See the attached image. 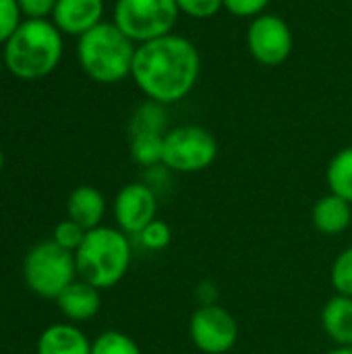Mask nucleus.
I'll list each match as a JSON object with an SVG mask.
<instances>
[{
	"label": "nucleus",
	"instance_id": "11",
	"mask_svg": "<svg viewBox=\"0 0 352 354\" xmlns=\"http://www.w3.org/2000/svg\"><path fill=\"white\" fill-rule=\"evenodd\" d=\"M104 0H56L52 23L66 35H83L102 23Z\"/></svg>",
	"mask_w": 352,
	"mask_h": 354
},
{
	"label": "nucleus",
	"instance_id": "24",
	"mask_svg": "<svg viewBox=\"0 0 352 354\" xmlns=\"http://www.w3.org/2000/svg\"><path fill=\"white\" fill-rule=\"evenodd\" d=\"M178 12L191 19H212L224 8V0H174Z\"/></svg>",
	"mask_w": 352,
	"mask_h": 354
},
{
	"label": "nucleus",
	"instance_id": "7",
	"mask_svg": "<svg viewBox=\"0 0 352 354\" xmlns=\"http://www.w3.org/2000/svg\"><path fill=\"white\" fill-rule=\"evenodd\" d=\"M218 139L199 124H183L168 129L164 137L162 164L174 172H201L218 158Z\"/></svg>",
	"mask_w": 352,
	"mask_h": 354
},
{
	"label": "nucleus",
	"instance_id": "2",
	"mask_svg": "<svg viewBox=\"0 0 352 354\" xmlns=\"http://www.w3.org/2000/svg\"><path fill=\"white\" fill-rule=\"evenodd\" d=\"M62 58V33L46 19L23 21L4 44V64L25 81L50 75Z\"/></svg>",
	"mask_w": 352,
	"mask_h": 354
},
{
	"label": "nucleus",
	"instance_id": "32",
	"mask_svg": "<svg viewBox=\"0 0 352 354\" xmlns=\"http://www.w3.org/2000/svg\"><path fill=\"white\" fill-rule=\"evenodd\" d=\"M349 348H351V351H352V344H351V346H349Z\"/></svg>",
	"mask_w": 352,
	"mask_h": 354
},
{
	"label": "nucleus",
	"instance_id": "30",
	"mask_svg": "<svg viewBox=\"0 0 352 354\" xmlns=\"http://www.w3.org/2000/svg\"><path fill=\"white\" fill-rule=\"evenodd\" d=\"M2 166H4V153H2V149H0V172H2Z\"/></svg>",
	"mask_w": 352,
	"mask_h": 354
},
{
	"label": "nucleus",
	"instance_id": "12",
	"mask_svg": "<svg viewBox=\"0 0 352 354\" xmlns=\"http://www.w3.org/2000/svg\"><path fill=\"white\" fill-rule=\"evenodd\" d=\"M56 305L68 322H89L100 313L102 307L100 288L79 278L68 288H64V292L56 299Z\"/></svg>",
	"mask_w": 352,
	"mask_h": 354
},
{
	"label": "nucleus",
	"instance_id": "26",
	"mask_svg": "<svg viewBox=\"0 0 352 354\" xmlns=\"http://www.w3.org/2000/svg\"><path fill=\"white\" fill-rule=\"evenodd\" d=\"M270 0H224V8L241 19H255L266 12Z\"/></svg>",
	"mask_w": 352,
	"mask_h": 354
},
{
	"label": "nucleus",
	"instance_id": "21",
	"mask_svg": "<svg viewBox=\"0 0 352 354\" xmlns=\"http://www.w3.org/2000/svg\"><path fill=\"white\" fill-rule=\"evenodd\" d=\"M89 230H85L83 226H79L77 222H73L71 218L58 222L54 226V232H52V241L56 245H60L62 249L71 251V253H77V249L81 247V243L85 241V234Z\"/></svg>",
	"mask_w": 352,
	"mask_h": 354
},
{
	"label": "nucleus",
	"instance_id": "18",
	"mask_svg": "<svg viewBox=\"0 0 352 354\" xmlns=\"http://www.w3.org/2000/svg\"><path fill=\"white\" fill-rule=\"evenodd\" d=\"M326 180L330 187V193L346 199L352 203V145L340 149L328 164Z\"/></svg>",
	"mask_w": 352,
	"mask_h": 354
},
{
	"label": "nucleus",
	"instance_id": "28",
	"mask_svg": "<svg viewBox=\"0 0 352 354\" xmlns=\"http://www.w3.org/2000/svg\"><path fill=\"white\" fill-rule=\"evenodd\" d=\"M195 297L199 301V307L203 305H216L218 303V286L210 280H203L197 288H195Z\"/></svg>",
	"mask_w": 352,
	"mask_h": 354
},
{
	"label": "nucleus",
	"instance_id": "20",
	"mask_svg": "<svg viewBox=\"0 0 352 354\" xmlns=\"http://www.w3.org/2000/svg\"><path fill=\"white\" fill-rule=\"evenodd\" d=\"M91 354H141V348L131 336L110 330L91 342Z\"/></svg>",
	"mask_w": 352,
	"mask_h": 354
},
{
	"label": "nucleus",
	"instance_id": "8",
	"mask_svg": "<svg viewBox=\"0 0 352 354\" xmlns=\"http://www.w3.org/2000/svg\"><path fill=\"white\" fill-rule=\"evenodd\" d=\"M189 334L195 348L203 354H226L239 340V324L222 305H203L191 315Z\"/></svg>",
	"mask_w": 352,
	"mask_h": 354
},
{
	"label": "nucleus",
	"instance_id": "23",
	"mask_svg": "<svg viewBox=\"0 0 352 354\" xmlns=\"http://www.w3.org/2000/svg\"><path fill=\"white\" fill-rule=\"evenodd\" d=\"M139 243L149 249V251H162L170 245V239H172V232H170V226L162 220H154L151 224H147L139 234H137Z\"/></svg>",
	"mask_w": 352,
	"mask_h": 354
},
{
	"label": "nucleus",
	"instance_id": "5",
	"mask_svg": "<svg viewBox=\"0 0 352 354\" xmlns=\"http://www.w3.org/2000/svg\"><path fill=\"white\" fill-rule=\"evenodd\" d=\"M75 253L62 249L54 241L37 243L23 261V278L27 288L41 299H58L64 288L77 280Z\"/></svg>",
	"mask_w": 352,
	"mask_h": 354
},
{
	"label": "nucleus",
	"instance_id": "15",
	"mask_svg": "<svg viewBox=\"0 0 352 354\" xmlns=\"http://www.w3.org/2000/svg\"><path fill=\"white\" fill-rule=\"evenodd\" d=\"M66 212L73 222H77L85 230H93L102 226V220L106 214V199L95 187L83 185V187H77L68 195Z\"/></svg>",
	"mask_w": 352,
	"mask_h": 354
},
{
	"label": "nucleus",
	"instance_id": "17",
	"mask_svg": "<svg viewBox=\"0 0 352 354\" xmlns=\"http://www.w3.org/2000/svg\"><path fill=\"white\" fill-rule=\"evenodd\" d=\"M143 133H158V135L168 133V116L164 104L147 100L133 112L129 122V137L143 135Z\"/></svg>",
	"mask_w": 352,
	"mask_h": 354
},
{
	"label": "nucleus",
	"instance_id": "14",
	"mask_svg": "<svg viewBox=\"0 0 352 354\" xmlns=\"http://www.w3.org/2000/svg\"><path fill=\"white\" fill-rule=\"evenodd\" d=\"M37 354H91V342L73 324H54L37 338Z\"/></svg>",
	"mask_w": 352,
	"mask_h": 354
},
{
	"label": "nucleus",
	"instance_id": "19",
	"mask_svg": "<svg viewBox=\"0 0 352 354\" xmlns=\"http://www.w3.org/2000/svg\"><path fill=\"white\" fill-rule=\"evenodd\" d=\"M164 137L158 133H143V135H131V158L139 166H158L164 158Z\"/></svg>",
	"mask_w": 352,
	"mask_h": 354
},
{
	"label": "nucleus",
	"instance_id": "6",
	"mask_svg": "<svg viewBox=\"0 0 352 354\" xmlns=\"http://www.w3.org/2000/svg\"><path fill=\"white\" fill-rule=\"evenodd\" d=\"M178 6L174 0H116L114 23L137 46L172 33Z\"/></svg>",
	"mask_w": 352,
	"mask_h": 354
},
{
	"label": "nucleus",
	"instance_id": "13",
	"mask_svg": "<svg viewBox=\"0 0 352 354\" xmlns=\"http://www.w3.org/2000/svg\"><path fill=\"white\" fill-rule=\"evenodd\" d=\"M311 222L315 230L326 236L342 234L352 224V203L334 193L324 195L311 209Z\"/></svg>",
	"mask_w": 352,
	"mask_h": 354
},
{
	"label": "nucleus",
	"instance_id": "3",
	"mask_svg": "<svg viewBox=\"0 0 352 354\" xmlns=\"http://www.w3.org/2000/svg\"><path fill=\"white\" fill-rule=\"evenodd\" d=\"M137 44L112 21H102L79 37L77 56L85 75L98 83L112 85L131 77Z\"/></svg>",
	"mask_w": 352,
	"mask_h": 354
},
{
	"label": "nucleus",
	"instance_id": "31",
	"mask_svg": "<svg viewBox=\"0 0 352 354\" xmlns=\"http://www.w3.org/2000/svg\"><path fill=\"white\" fill-rule=\"evenodd\" d=\"M0 71H2V58H0Z\"/></svg>",
	"mask_w": 352,
	"mask_h": 354
},
{
	"label": "nucleus",
	"instance_id": "25",
	"mask_svg": "<svg viewBox=\"0 0 352 354\" xmlns=\"http://www.w3.org/2000/svg\"><path fill=\"white\" fill-rule=\"evenodd\" d=\"M21 25V8L17 0H0V44H6Z\"/></svg>",
	"mask_w": 352,
	"mask_h": 354
},
{
	"label": "nucleus",
	"instance_id": "9",
	"mask_svg": "<svg viewBox=\"0 0 352 354\" xmlns=\"http://www.w3.org/2000/svg\"><path fill=\"white\" fill-rule=\"evenodd\" d=\"M295 46L290 25L278 17L263 12L251 19L247 29V48L251 56L263 66H280L288 60Z\"/></svg>",
	"mask_w": 352,
	"mask_h": 354
},
{
	"label": "nucleus",
	"instance_id": "4",
	"mask_svg": "<svg viewBox=\"0 0 352 354\" xmlns=\"http://www.w3.org/2000/svg\"><path fill=\"white\" fill-rule=\"evenodd\" d=\"M81 280L104 290L116 286L131 266V243L122 230L98 226L85 234L75 253Z\"/></svg>",
	"mask_w": 352,
	"mask_h": 354
},
{
	"label": "nucleus",
	"instance_id": "27",
	"mask_svg": "<svg viewBox=\"0 0 352 354\" xmlns=\"http://www.w3.org/2000/svg\"><path fill=\"white\" fill-rule=\"evenodd\" d=\"M19 8L27 19H46V15L54 12L56 0H17Z\"/></svg>",
	"mask_w": 352,
	"mask_h": 354
},
{
	"label": "nucleus",
	"instance_id": "22",
	"mask_svg": "<svg viewBox=\"0 0 352 354\" xmlns=\"http://www.w3.org/2000/svg\"><path fill=\"white\" fill-rule=\"evenodd\" d=\"M332 284L338 295L352 299V247L344 249L332 263Z\"/></svg>",
	"mask_w": 352,
	"mask_h": 354
},
{
	"label": "nucleus",
	"instance_id": "1",
	"mask_svg": "<svg viewBox=\"0 0 352 354\" xmlns=\"http://www.w3.org/2000/svg\"><path fill=\"white\" fill-rule=\"evenodd\" d=\"M201 75L197 46L176 33L137 46L131 77L147 100L170 106L185 100Z\"/></svg>",
	"mask_w": 352,
	"mask_h": 354
},
{
	"label": "nucleus",
	"instance_id": "10",
	"mask_svg": "<svg viewBox=\"0 0 352 354\" xmlns=\"http://www.w3.org/2000/svg\"><path fill=\"white\" fill-rule=\"evenodd\" d=\"M158 197L154 189L145 183L124 185L114 199V218L118 230L137 236L147 224L156 220Z\"/></svg>",
	"mask_w": 352,
	"mask_h": 354
},
{
	"label": "nucleus",
	"instance_id": "29",
	"mask_svg": "<svg viewBox=\"0 0 352 354\" xmlns=\"http://www.w3.org/2000/svg\"><path fill=\"white\" fill-rule=\"evenodd\" d=\"M328 354H352V351L349 346H338V348H334V351H330Z\"/></svg>",
	"mask_w": 352,
	"mask_h": 354
},
{
	"label": "nucleus",
	"instance_id": "16",
	"mask_svg": "<svg viewBox=\"0 0 352 354\" xmlns=\"http://www.w3.org/2000/svg\"><path fill=\"white\" fill-rule=\"evenodd\" d=\"M324 332L338 346L352 344V299L344 295L332 297L322 311Z\"/></svg>",
	"mask_w": 352,
	"mask_h": 354
}]
</instances>
